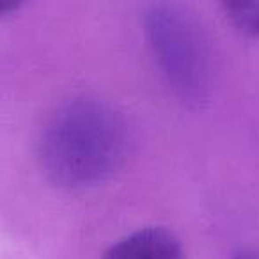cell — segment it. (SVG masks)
Listing matches in <instances>:
<instances>
[{
	"mask_svg": "<svg viewBox=\"0 0 259 259\" xmlns=\"http://www.w3.org/2000/svg\"><path fill=\"white\" fill-rule=\"evenodd\" d=\"M128 132L122 117L96 98H75L55 108L39 139V163L54 185L68 190L107 181L122 165Z\"/></svg>",
	"mask_w": 259,
	"mask_h": 259,
	"instance_id": "obj_1",
	"label": "cell"
},
{
	"mask_svg": "<svg viewBox=\"0 0 259 259\" xmlns=\"http://www.w3.org/2000/svg\"><path fill=\"white\" fill-rule=\"evenodd\" d=\"M144 34L174 94L188 107H202L211 91V55L197 20L178 4L158 0L144 13Z\"/></svg>",
	"mask_w": 259,
	"mask_h": 259,
	"instance_id": "obj_2",
	"label": "cell"
},
{
	"mask_svg": "<svg viewBox=\"0 0 259 259\" xmlns=\"http://www.w3.org/2000/svg\"><path fill=\"white\" fill-rule=\"evenodd\" d=\"M101 259H187L181 241L165 227H144L115 241Z\"/></svg>",
	"mask_w": 259,
	"mask_h": 259,
	"instance_id": "obj_3",
	"label": "cell"
},
{
	"mask_svg": "<svg viewBox=\"0 0 259 259\" xmlns=\"http://www.w3.org/2000/svg\"><path fill=\"white\" fill-rule=\"evenodd\" d=\"M220 4L234 29L259 39V0H220Z\"/></svg>",
	"mask_w": 259,
	"mask_h": 259,
	"instance_id": "obj_4",
	"label": "cell"
},
{
	"mask_svg": "<svg viewBox=\"0 0 259 259\" xmlns=\"http://www.w3.org/2000/svg\"><path fill=\"white\" fill-rule=\"evenodd\" d=\"M27 0H0V16H6L9 13L16 11L18 8H22Z\"/></svg>",
	"mask_w": 259,
	"mask_h": 259,
	"instance_id": "obj_5",
	"label": "cell"
},
{
	"mask_svg": "<svg viewBox=\"0 0 259 259\" xmlns=\"http://www.w3.org/2000/svg\"><path fill=\"white\" fill-rule=\"evenodd\" d=\"M233 259H259V248H240Z\"/></svg>",
	"mask_w": 259,
	"mask_h": 259,
	"instance_id": "obj_6",
	"label": "cell"
}]
</instances>
